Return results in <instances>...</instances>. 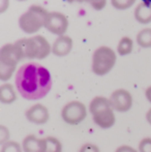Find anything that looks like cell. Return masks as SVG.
I'll list each match as a JSON object with an SVG mask.
<instances>
[{"mask_svg": "<svg viewBox=\"0 0 151 152\" xmlns=\"http://www.w3.org/2000/svg\"><path fill=\"white\" fill-rule=\"evenodd\" d=\"M133 50V40L128 36H123L118 42L117 46V53L120 56L129 55Z\"/></svg>", "mask_w": 151, "mask_h": 152, "instance_id": "9a60e30c", "label": "cell"}, {"mask_svg": "<svg viewBox=\"0 0 151 152\" xmlns=\"http://www.w3.org/2000/svg\"><path fill=\"white\" fill-rule=\"evenodd\" d=\"M9 137H10L9 129H8L5 125L1 124V125H0V144L3 145V144H5L6 142L10 141Z\"/></svg>", "mask_w": 151, "mask_h": 152, "instance_id": "44dd1931", "label": "cell"}, {"mask_svg": "<svg viewBox=\"0 0 151 152\" xmlns=\"http://www.w3.org/2000/svg\"><path fill=\"white\" fill-rule=\"evenodd\" d=\"M145 116H146V120H147L148 123H149L150 125H151V109H149V110L146 112Z\"/></svg>", "mask_w": 151, "mask_h": 152, "instance_id": "4316f807", "label": "cell"}, {"mask_svg": "<svg viewBox=\"0 0 151 152\" xmlns=\"http://www.w3.org/2000/svg\"><path fill=\"white\" fill-rule=\"evenodd\" d=\"M20 61L14 44H6L0 49V80L2 82L12 79Z\"/></svg>", "mask_w": 151, "mask_h": 152, "instance_id": "8992f818", "label": "cell"}, {"mask_svg": "<svg viewBox=\"0 0 151 152\" xmlns=\"http://www.w3.org/2000/svg\"><path fill=\"white\" fill-rule=\"evenodd\" d=\"M1 152H24L22 144H19L16 141H8L5 144L1 145Z\"/></svg>", "mask_w": 151, "mask_h": 152, "instance_id": "ac0fdd59", "label": "cell"}, {"mask_svg": "<svg viewBox=\"0 0 151 152\" xmlns=\"http://www.w3.org/2000/svg\"><path fill=\"white\" fill-rule=\"evenodd\" d=\"M136 39H137V44L141 48H151V28H144L140 30L137 34Z\"/></svg>", "mask_w": 151, "mask_h": 152, "instance_id": "2e32d148", "label": "cell"}, {"mask_svg": "<svg viewBox=\"0 0 151 152\" xmlns=\"http://www.w3.org/2000/svg\"><path fill=\"white\" fill-rule=\"evenodd\" d=\"M44 152H62V144L55 137H46Z\"/></svg>", "mask_w": 151, "mask_h": 152, "instance_id": "e0dca14e", "label": "cell"}, {"mask_svg": "<svg viewBox=\"0 0 151 152\" xmlns=\"http://www.w3.org/2000/svg\"><path fill=\"white\" fill-rule=\"evenodd\" d=\"M49 10L44 6L33 4L19 18V26L23 32L27 34L36 33L44 27L46 19L49 15Z\"/></svg>", "mask_w": 151, "mask_h": 152, "instance_id": "277c9868", "label": "cell"}, {"mask_svg": "<svg viewBox=\"0 0 151 152\" xmlns=\"http://www.w3.org/2000/svg\"><path fill=\"white\" fill-rule=\"evenodd\" d=\"M21 61L24 59H46L52 53V46L42 35H33L32 37H24L14 42Z\"/></svg>", "mask_w": 151, "mask_h": 152, "instance_id": "7a4b0ae2", "label": "cell"}, {"mask_svg": "<svg viewBox=\"0 0 151 152\" xmlns=\"http://www.w3.org/2000/svg\"><path fill=\"white\" fill-rule=\"evenodd\" d=\"M74 47L73 38L69 35H62L57 37L52 45V53L57 57H64L71 53Z\"/></svg>", "mask_w": 151, "mask_h": 152, "instance_id": "8fae6325", "label": "cell"}, {"mask_svg": "<svg viewBox=\"0 0 151 152\" xmlns=\"http://www.w3.org/2000/svg\"><path fill=\"white\" fill-rule=\"evenodd\" d=\"M15 82L18 92L27 100L46 97L53 85L50 70L36 62H28L20 66L16 72Z\"/></svg>", "mask_w": 151, "mask_h": 152, "instance_id": "6da1fadb", "label": "cell"}, {"mask_svg": "<svg viewBox=\"0 0 151 152\" xmlns=\"http://www.w3.org/2000/svg\"><path fill=\"white\" fill-rule=\"evenodd\" d=\"M112 108L119 113H125L133 108V97L131 93L126 89H117L113 91L109 97Z\"/></svg>", "mask_w": 151, "mask_h": 152, "instance_id": "9c48e42d", "label": "cell"}, {"mask_svg": "<svg viewBox=\"0 0 151 152\" xmlns=\"http://www.w3.org/2000/svg\"><path fill=\"white\" fill-rule=\"evenodd\" d=\"M69 18L60 12H50L44 23V28L58 37L65 35L69 30Z\"/></svg>", "mask_w": 151, "mask_h": 152, "instance_id": "ba28073f", "label": "cell"}, {"mask_svg": "<svg viewBox=\"0 0 151 152\" xmlns=\"http://www.w3.org/2000/svg\"><path fill=\"white\" fill-rule=\"evenodd\" d=\"M115 152H139V151L133 148V147L129 146V145H121V146H119L115 150Z\"/></svg>", "mask_w": 151, "mask_h": 152, "instance_id": "cb8c5ba5", "label": "cell"}, {"mask_svg": "<svg viewBox=\"0 0 151 152\" xmlns=\"http://www.w3.org/2000/svg\"><path fill=\"white\" fill-rule=\"evenodd\" d=\"M135 18L140 24L147 25L151 23V2L142 1L135 8Z\"/></svg>", "mask_w": 151, "mask_h": 152, "instance_id": "4fadbf2b", "label": "cell"}, {"mask_svg": "<svg viewBox=\"0 0 151 152\" xmlns=\"http://www.w3.org/2000/svg\"><path fill=\"white\" fill-rule=\"evenodd\" d=\"M139 152H151V138L147 137L140 141L139 146H138Z\"/></svg>", "mask_w": 151, "mask_h": 152, "instance_id": "ffe728a7", "label": "cell"}, {"mask_svg": "<svg viewBox=\"0 0 151 152\" xmlns=\"http://www.w3.org/2000/svg\"><path fill=\"white\" fill-rule=\"evenodd\" d=\"M18 99L17 91L10 83H3L0 86V102L4 104H10Z\"/></svg>", "mask_w": 151, "mask_h": 152, "instance_id": "5bb4252c", "label": "cell"}, {"mask_svg": "<svg viewBox=\"0 0 151 152\" xmlns=\"http://www.w3.org/2000/svg\"><path fill=\"white\" fill-rule=\"evenodd\" d=\"M90 5L94 8L95 10H101L105 8V6L107 5V1L105 0H99V1H91Z\"/></svg>", "mask_w": 151, "mask_h": 152, "instance_id": "603a6c76", "label": "cell"}, {"mask_svg": "<svg viewBox=\"0 0 151 152\" xmlns=\"http://www.w3.org/2000/svg\"><path fill=\"white\" fill-rule=\"evenodd\" d=\"M90 112L94 123L103 129L111 128L116 122L115 111L112 108L109 98L105 96H95L89 104Z\"/></svg>", "mask_w": 151, "mask_h": 152, "instance_id": "3957f363", "label": "cell"}, {"mask_svg": "<svg viewBox=\"0 0 151 152\" xmlns=\"http://www.w3.org/2000/svg\"><path fill=\"white\" fill-rule=\"evenodd\" d=\"M135 0H112L111 4L113 5L114 8L119 10H128L135 4Z\"/></svg>", "mask_w": 151, "mask_h": 152, "instance_id": "d6986e66", "label": "cell"}, {"mask_svg": "<svg viewBox=\"0 0 151 152\" xmlns=\"http://www.w3.org/2000/svg\"><path fill=\"white\" fill-rule=\"evenodd\" d=\"M0 5H1V6H0V12H1V14H3V12L8 8L9 2H8L7 0H2V1H0Z\"/></svg>", "mask_w": 151, "mask_h": 152, "instance_id": "d4e9b609", "label": "cell"}, {"mask_svg": "<svg viewBox=\"0 0 151 152\" xmlns=\"http://www.w3.org/2000/svg\"><path fill=\"white\" fill-rule=\"evenodd\" d=\"M26 119L35 125H44L50 119V112L42 104H35L29 107L25 112Z\"/></svg>", "mask_w": 151, "mask_h": 152, "instance_id": "30bf717a", "label": "cell"}, {"mask_svg": "<svg viewBox=\"0 0 151 152\" xmlns=\"http://www.w3.org/2000/svg\"><path fill=\"white\" fill-rule=\"evenodd\" d=\"M61 117L66 124L78 125L87 117V108L79 100H71L63 106Z\"/></svg>", "mask_w": 151, "mask_h": 152, "instance_id": "52a82bcc", "label": "cell"}, {"mask_svg": "<svg viewBox=\"0 0 151 152\" xmlns=\"http://www.w3.org/2000/svg\"><path fill=\"white\" fill-rule=\"evenodd\" d=\"M22 148L24 152H44V139L37 138L35 134H28L23 139Z\"/></svg>", "mask_w": 151, "mask_h": 152, "instance_id": "7c38bea8", "label": "cell"}, {"mask_svg": "<svg viewBox=\"0 0 151 152\" xmlns=\"http://www.w3.org/2000/svg\"><path fill=\"white\" fill-rule=\"evenodd\" d=\"M145 96H146V99L151 104V86L147 87L145 90Z\"/></svg>", "mask_w": 151, "mask_h": 152, "instance_id": "484cf974", "label": "cell"}, {"mask_svg": "<svg viewBox=\"0 0 151 152\" xmlns=\"http://www.w3.org/2000/svg\"><path fill=\"white\" fill-rule=\"evenodd\" d=\"M116 62V52L110 47L101 46L93 52L91 69L96 76H106L113 69Z\"/></svg>", "mask_w": 151, "mask_h": 152, "instance_id": "5b68a950", "label": "cell"}, {"mask_svg": "<svg viewBox=\"0 0 151 152\" xmlns=\"http://www.w3.org/2000/svg\"><path fill=\"white\" fill-rule=\"evenodd\" d=\"M79 152H101L98 146H96L95 144L92 143H85L84 145H82Z\"/></svg>", "mask_w": 151, "mask_h": 152, "instance_id": "7402d4cb", "label": "cell"}]
</instances>
